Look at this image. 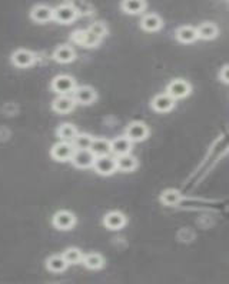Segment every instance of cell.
Instances as JSON below:
<instances>
[{
  "instance_id": "obj_31",
  "label": "cell",
  "mask_w": 229,
  "mask_h": 284,
  "mask_svg": "<svg viewBox=\"0 0 229 284\" xmlns=\"http://www.w3.org/2000/svg\"><path fill=\"white\" fill-rule=\"evenodd\" d=\"M84 36H85V30H75V32L70 35V39H72V42L73 43H76V44H79V46H82Z\"/></svg>"
},
{
  "instance_id": "obj_9",
  "label": "cell",
  "mask_w": 229,
  "mask_h": 284,
  "mask_svg": "<svg viewBox=\"0 0 229 284\" xmlns=\"http://www.w3.org/2000/svg\"><path fill=\"white\" fill-rule=\"evenodd\" d=\"M72 96L75 99L76 104H80V106H91L96 102L97 99V93L96 90L91 87V86H79L73 90Z\"/></svg>"
},
{
  "instance_id": "obj_4",
  "label": "cell",
  "mask_w": 229,
  "mask_h": 284,
  "mask_svg": "<svg viewBox=\"0 0 229 284\" xmlns=\"http://www.w3.org/2000/svg\"><path fill=\"white\" fill-rule=\"evenodd\" d=\"M50 87L56 94H72L76 89V80L69 75H59L52 80Z\"/></svg>"
},
{
  "instance_id": "obj_13",
  "label": "cell",
  "mask_w": 229,
  "mask_h": 284,
  "mask_svg": "<svg viewBox=\"0 0 229 284\" xmlns=\"http://www.w3.org/2000/svg\"><path fill=\"white\" fill-rule=\"evenodd\" d=\"M75 107H76V102L72 94H57L52 103V109L59 114H68Z\"/></svg>"
},
{
  "instance_id": "obj_29",
  "label": "cell",
  "mask_w": 229,
  "mask_h": 284,
  "mask_svg": "<svg viewBox=\"0 0 229 284\" xmlns=\"http://www.w3.org/2000/svg\"><path fill=\"white\" fill-rule=\"evenodd\" d=\"M102 42V39L100 37H97L95 36L92 32L89 30H85V36H84V42H82V46L86 49H92V48H96L99 43Z\"/></svg>"
},
{
  "instance_id": "obj_17",
  "label": "cell",
  "mask_w": 229,
  "mask_h": 284,
  "mask_svg": "<svg viewBox=\"0 0 229 284\" xmlns=\"http://www.w3.org/2000/svg\"><path fill=\"white\" fill-rule=\"evenodd\" d=\"M163 28V20L159 14L148 13L140 19V29L145 32H158Z\"/></svg>"
},
{
  "instance_id": "obj_32",
  "label": "cell",
  "mask_w": 229,
  "mask_h": 284,
  "mask_svg": "<svg viewBox=\"0 0 229 284\" xmlns=\"http://www.w3.org/2000/svg\"><path fill=\"white\" fill-rule=\"evenodd\" d=\"M219 80L222 82V83L228 84L229 79H228V64H225L221 72H219Z\"/></svg>"
},
{
  "instance_id": "obj_21",
  "label": "cell",
  "mask_w": 229,
  "mask_h": 284,
  "mask_svg": "<svg viewBox=\"0 0 229 284\" xmlns=\"http://www.w3.org/2000/svg\"><path fill=\"white\" fill-rule=\"evenodd\" d=\"M175 39L178 42L183 43V44L196 42L198 40L196 28H194V26H181V28H178L176 32H175Z\"/></svg>"
},
{
  "instance_id": "obj_10",
  "label": "cell",
  "mask_w": 229,
  "mask_h": 284,
  "mask_svg": "<svg viewBox=\"0 0 229 284\" xmlns=\"http://www.w3.org/2000/svg\"><path fill=\"white\" fill-rule=\"evenodd\" d=\"M128 223V217H126L122 211L119 210H113L106 213L103 217V226L108 230H113V231H118V230L123 229Z\"/></svg>"
},
{
  "instance_id": "obj_12",
  "label": "cell",
  "mask_w": 229,
  "mask_h": 284,
  "mask_svg": "<svg viewBox=\"0 0 229 284\" xmlns=\"http://www.w3.org/2000/svg\"><path fill=\"white\" fill-rule=\"evenodd\" d=\"M176 106V100L174 97H171L168 93H160L153 97L151 102V107L158 113H168Z\"/></svg>"
},
{
  "instance_id": "obj_27",
  "label": "cell",
  "mask_w": 229,
  "mask_h": 284,
  "mask_svg": "<svg viewBox=\"0 0 229 284\" xmlns=\"http://www.w3.org/2000/svg\"><path fill=\"white\" fill-rule=\"evenodd\" d=\"M63 258L66 260L68 266H75V264H80L82 263V257H84V253L77 247H69V249L65 250V253L62 254Z\"/></svg>"
},
{
  "instance_id": "obj_20",
  "label": "cell",
  "mask_w": 229,
  "mask_h": 284,
  "mask_svg": "<svg viewBox=\"0 0 229 284\" xmlns=\"http://www.w3.org/2000/svg\"><path fill=\"white\" fill-rule=\"evenodd\" d=\"M218 35H219V29L215 23L206 21L196 28V36L198 39H202V40H214L218 37Z\"/></svg>"
},
{
  "instance_id": "obj_26",
  "label": "cell",
  "mask_w": 229,
  "mask_h": 284,
  "mask_svg": "<svg viewBox=\"0 0 229 284\" xmlns=\"http://www.w3.org/2000/svg\"><path fill=\"white\" fill-rule=\"evenodd\" d=\"M56 133H57V137L62 140V141H69V143H72L79 132H77V129L73 125L63 123V125L59 126V129H57Z\"/></svg>"
},
{
  "instance_id": "obj_23",
  "label": "cell",
  "mask_w": 229,
  "mask_h": 284,
  "mask_svg": "<svg viewBox=\"0 0 229 284\" xmlns=\"http://www.w3.org/2000/svg\"><path fill=\"white\" fill-rule=\"evenodd\" d=\"M159 199L162 204H165L168 207H174L182 201V194L176 188H166V190L162 192Z\"/></svg>"
},
{
  "instance_id": "obj_15",
  "label": "cell",
  "mask_w": 229,
  "mask_h": 284,
  "mask_svg": "<svg viewBox=\"0 0 229 284\" xmlns=\"http://www.w3.org/2000/svg\"><path fill=\"white\" fill-rule=\"evenodd\" d=\"M115 160H116V170L123 172V173H131L133 170H136L139 166L138 159L135 156H132L131 153L115 156Z\"/></svg>"
},
{
  "instance_id": "obj_19",
  "label": "cell",
  "mask_w": 229,
  "mask_h": 284,
  "mask_svg": "<svg viewBox=\"0 0 229 284\" xmlns=\"http://www.w3.org/2000/svg\"><path fill=\"white\" fill-rule=\"evenodd\" d=\"M146 0H122L120 9L126 14H142L146 10Z\"/></svg>"
},
{
  "instance_id": "obj_11",
  "label": "cell",
  "mask_w": 229,
  "mask_h": 284,
  "mask_svg": "<svg viewBox=\"0 0 229 284\" xmlns=\"http://www.w3.org/2000/svg\"><path fill=\"white\" fill-rule=\"evenodd\" d=\"M95 154L89 149H75L70 163L77 169H89L93 164Z\"/></svg>"
},
{
  "instance_id": "obj_14",
  "label": "cell",
  "mask_w": 229,
  "mask_h": 284,
  "mask_svg": "<svg viewBox=\"0 0 229 284\" xmlns=\"http://www.w3.org/2000/svg\"><path fill=\"white\" fill-rule=\"evenodd\" d=\"M30 19L39 25H45L48 21L53 20V9L48 5H36L30 10Z\"/></svg>"
},
{
  "instance_id": "obj_3",
  "label": "cell",
  "mask_w": 229,
  "mask_h": 284,
  "mask_svg": "<svg viewBox=\"0 0 229 284\" xmlns=\"http://www.w3.org/2000/svg\"><path fill=\"white\" fill-rule=\"evenodd\" d=\"M76 216L73 215L69 210H59L55 213L53 219H52V224L53 227L60 231H69L75 226H76Z\"/></svg>"
},
{
  "instance_id": "obj_7",
  "label": "cell",
  "mask_w": 229,
  "mask_h": 284,
  "mask_svg": "<svg viewBox=\"0 0 229 284\" xmlns=\"http://www.w3.org/2000/svg\"><path fill=\"white\" fill-rule=\"evenodd\" d=\"M191 91H192V86L183 79H175L166 86V93L171 97H174L175 100L185 99L191 94Z\"/></svg>"
},
{
  "instance_id": "obj_22",
  "label": "cell",
  "mask_w": 229,
  "mask_h": 284,
  "mask_svg": "<svg viewBox=\"0 0 229 284\" xmlns=\"http://www.w3.org/2000/svg\"><path fill=\"white\" fill-rule=\"evenodd\" d=\"M89 150L95 154V157L111 154V140L105 137H93Z\"/></svg>"
},
{
  "instance_id": "obj_6",
  "label": "cell",
  "mask_w": 229,
  "mask_h": 284,
  "mask_svg": "<svg viewBox=\"0 0 229 284\" xmlns=\"http://www.w3.org/2000/svg\"><path fill=\"white\" fill-rule=\"evenodd\" d=\"M73 153H75V146H73V143L62 141V140H60L59 143H56V145L50 149V156H52V159L56 160V161H60V163L70 161Z\"/></svg>"
},
{
  "instance_id": "obj_18",
  "label": "cell",
  "mask_w": 229,
  "mask_h": 284,
  "mask_svg": "<svg viewBox=\"0 0 229 284\" xmlns=\"http://www.w3.org/2000/svg\"><path fill=\"white\" fill-rule=\"evenodd\" d=\"M132 150V141L126 136H119L111 140V154L113 156H120V154H128Z\"/></svg>"
},
{
  "instance_id": "obj_8",
  "label": "cell",
  "mask_w": 229,
  "mask_h": 284,
  "mask_svg": "<svg viewBox=\"0 0 229 284\" xmlns=\"http://www.w3.org/2000/svg\"><path fill=\"white\" fill-rule=\"evenodd\" d=\"M10 60L13 63V66L19 67V69H28L35 64L36 55L28 49H17L16 52L12 53Z\"/></svg>"
},
{
  "instance_id": "obj_25",
  "label": "cell",
  "mask_w": 229,
  "mask_h": 284,
  "mask_svg": "<svg viewBox=\"0 0 229 284\" xmlns=\"http://www.w3.org/2000/svg\"><path fill=\"white\" fill-rule=\"evenodd\" d=\"M46 267L52 273H62V271L68 269V263L63 258L62 254H53V256H50L46 260Z\"/></svg>"
},
{
  "instance_id": "obj_5",
  "label": "cell",
  "mask_w": 229,
  "mask_h": 284,
  "mask_svg": "<svg viewBox=\"0 0 229 284\" xmlns=\"http://www.w3.org/2000/svg\"><path fill=\"white\" fill-rule=\"evenodd\" d=\"M149 127L143 122H132L126 126L125 136L128 139L131 140L132 143H139V141H143L149 137Z\"/></svg>"
},
{
  "instance_id": "obj_1",
  "label": "cell",
  "mask_w": 229,
  "mask_h": 284,
  "mask_svg": "<svg viewBox=\"0 0 229 284\" xmlns=\"http://www.w3.org/2000/svg\"><path fill=\"white\" fill-rule=\"evenodd\" d=\"M92 167L100 176H112V174H115L118 172L116 170V160H115V156H112V154L96 156L95 160H93Z\"/></svg>"
},
{
  "instance_id": "obj_2",
  "label": "cell",
  "mask_w": 229,
  "mask_h": 284,
  "mask_svg": "<svg viewBox=\"0 0 229 284\" xmlns=\"http://www.w3.org/2000/svg\"><path fill=\"white\" fill-rule=\"evenodd\" d=\"M77 9L70 3H63L60 6L53 9V20H56L59 25H70L72 21L76 20Z\"/></svg>"
},
{
  "instance_id": "obj_16",
  "label": "cell",
  "mask_w": 229,
  "mask_h": 284,
  "mask_svg": "<svg viewBox=\"0 0 229 284\" xmlns=\"http://www.w3.org/2000/svg\"><path fill=\"white\" fill-rule=\"evenodd\" d=\"M53 59L57 63H62V64H68L72 63L76 59V52L75 49L69 46V44H60L59 48L55 49L53 52Z\"/></svg>"
},
{
  "instance_id": "obj_30",
  "label": "cell",
  "mask_w": 229,
  "mask_h": 284,
  "mask_svg": "<svg viewBox=\"0 0 229 284\" xmlns=\"http://www.w3.org/2000/svg\"><path fill=\"white\" fill-rule=\"evenodd\" d=\"M88 30L92 32L95 36H97V37H100V39H103L108 35V28H106V25L102 23V21H96V23L91 25Z\"/></svg>"
},
{
  "instance_id": "obj_24",
  "label": "cell",
  "mask_w": 229,
  "mask_h": 284,
  "mask_svg": "<svg viewBox=\"0 0 229 284\" xmlns=\"http://www.w3.org/2000/svg\"><path fill=\"white\" fill-rule=\"evenodd\" d=\"M82 264L89 270H100L105 266V257L99 253H89L84 254L82 257Z\"/></svg>"
},
{
  "instance_id": "obj_28",
  "label": "cell",
  "mask_w": 229,
  "mask_h": 284,
  "mask_svg": "<svg viewBox=\"0 0 229 284\" xmlns=\"http://www.w3.org/2000/svg\"><path fill=\"white\" fill-rule=\"evenodd\" d=\"M92 140H93V137H92L91 134H88V133H77V136L72 143L75 146V149H89Z\"/></svg>"
}]
</instances>
